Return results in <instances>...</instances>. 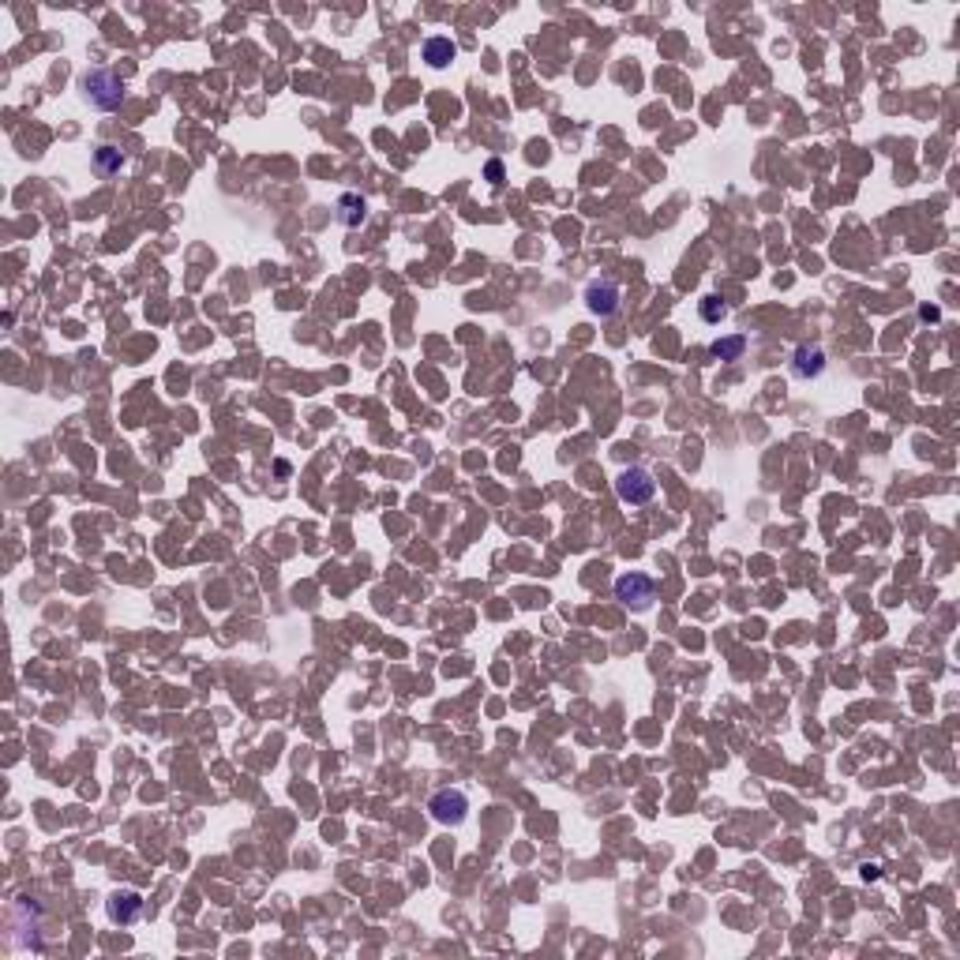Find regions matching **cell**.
Listing matches in <instances>:
<instances>
[{"label": "cell", "instance_id": "6da1fadb", "mask_svg": "<svg viewBox=\"0 0 960 960\" xmlns=\"http://www.w3.org/2000/svg\"><path fill=\"white\" fill-rule=\"evenodd\" d=\"M83 90H86V102L94 105V110H105V113L120 110V102H124V83H120V76H113L110 68L86 71V76H83Z\"/></svg>", "mask_w": 960, "mask_h": 960}, {"label": "cell", "instance_id": "7a4b0ae2", "mask_svg": "<svg viewBox=\"0 0 960 960\" xmlns=\"http://www.w3.org/2000/svg\"><path fill=\"white\" fill-rule=\"evenodd\" d=\"M653 596H657V582L649 574L630 570V574L615 578V601H623L630 611H645L653 604Z\"/></svg>", "mask_w": 960, "mask_h": 960}, {"label": "cell", "instance_id": "3957f363", "mask_svg": "<svg viewBox=\"0 0 960 960\" xmlns=\"http://www.w3.org/2000/svg\"><path fill=\"white\" fill-rule=\"evenodd\" d=\"M615 496H619L623 503H649L657 496V480H653L649 469L630 465V469H623V473L615 477Z\"/></svg>", "mask_w": 960, "mask_h": 960}, {"label": "cell", "instance_id": "277c9868", "mask_svg": "<svg viewBox=\"0 0 960 960\" xmlns=\"http://www.w3.org/2000/svg\"><path fill=\"white\" fill-rule=\"evenodd\" d=\"M428 810H431V818H436V822L458 825V822H465L469 800H465V792H458V788H443V792H436L428 800Z\"/></svg>", "mask_w": 960, "mask_h": 960}, {"label": "cell", "instance_id": "5b68a950", "mask_svg": "<svg viewBox=\"0 0 960 960\" xmlns=\"http://www.w3.org/2000/svg\"><path fill=\"white\" fill-rule=\"evenodd\" d=\"M586 304H589V312L593 316H615V308H619V285L615 282H589L586 285Z\"/></svg>", "mask_w": 960, "mask_h": 960}, {"label": "cell", "instance_id": "8992f818", "mask_svg": "<svg viewBox=\"0 0 960 960\" xmlns=\"http://www.w3.org/2000/svg\"><path fill=\"white\" fill-rule=\"evenodd\" d=\"M105 912H110L113 923H120V927H132V923L139 919L143 912V897L132 893V890H124V893H113L110 904H105Z\"/></svg>", "mask_w": 960, "mask_h": 960}, {"label": "cell", "instance_id": "52a82bcc", "mask_svg": "<svg viewBox=\"0 0 960 960\" xmlns=\"http://www.w3.org/2000/svg\"><path fill=\"white\" fill-rule=\"evenodd\" d=\"M792 372L800 379H818L825 372V349L822 346H800L792 353Z\"/></svg>", "mask_w": 960, "mask_h": 960}, {"label": "cell", "instance_id": "ba28073f", "mask_svg": "<svg viewBox=\"0 0 960 960\" xmlns=\"http://www.w3.org/2000/svg\"><path fill=\"white\" fill-rule=\"evenodd\" d=\"M455 53H458L455 42L443 38V34H439V38H428V42H424V61H428L431 68H447L450 61H455Z\"/></svg>", "mask_w": 960, "mask_h": 960}, {"label": "cell", "instance_id": "9c48e42d", "mask_svg": "<svg viewBox=\"0 0 960 960\" xmlns=\"http://www.w3.org/2000/svg\"><path fill=\"white\" fill-rule=\"evenodd\" d=\"M338 210H341L338 218L346 222V226H360V222L368 218V203H365V199H360V195H353V192H346V195L338 199Z\"/></svg>", "mask_w": 960, "mask_h": 960}, {"label": "cell", "instance_id": "30bf717a", "mask_svg": "<svg viewBox=\"0 0 960 960\" xmlns=\"http://www.w3.org/2000/svg\"><path fill=\"white\" fill-rule=\"evenodd\" d=\"M743 349H747V338L732 334V338H717L713 346H710V357H717V360H739Z\"/></svg>", "mask_w": 960, "mask_h": 960}, {"label": "cell", "instance_id": "8fae6325", "mask_svg": "<svg viewBox=\"0 0 960 960\" xmlns=\"http://www.w3.org/2000/svg\"><path fill=\"white\" fill-rule=\"evenodd\" d=\"M120 161H124V158H120L117 147H98V169H102V173H117V169H120Z\"/></svg>", "mask_w": 960, "mask_h": 960}, {"label": "cell", "instance_id": "7c38bea8", "mask_svg": "<svg viewBox=\"0 0 960 960\" xmlns=\"http://www.w3.org/2000/svg\"><path fill=\"white\" fill-rule=\"evenodd\" d=\"M724 316H728V308L720 304V297H705V300H702V319H705V323H720Z\"/></svg>", "mask_w": 960, "mask_h": 960}, {"label": "cell", "instance_id": "4fadbf2b", "mask_svg": "<svg viewBox=\"0 0 960 960\" xmlns=\"http://www.w3.org/2000/svg\"><path fill=\"white\" fill-rule=\"evenodd\" d=\"M488 180H492V185H503V161H488Z\"/></svg>", "mask_w": 960, "mask_h": 960}]
</instances>
